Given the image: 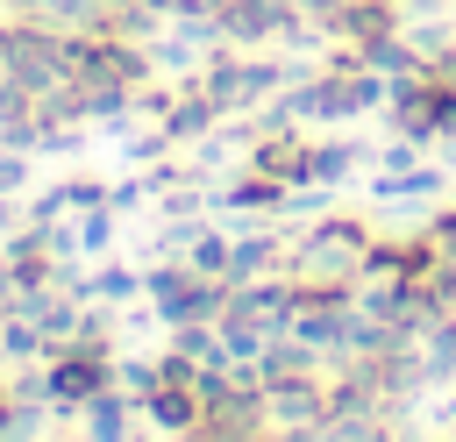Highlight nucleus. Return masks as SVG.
Masks as SVG:
<instances>
[]
</instances>
